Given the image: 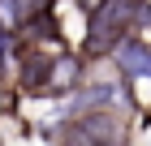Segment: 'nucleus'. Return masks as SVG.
<instances>
[{
	"label": "nucleus",
	"mask_w": 151,
	"mask_h": 146,
	"mask_svg": "<svg viewBox=\"0 0 151 146\" xmlns=\"http://www.w3.org/2000/svg\"><path fill=\"white\" fill-rule=\"evenodd\" d=\"M82 73H86V60L78 56V52H52L43 65V78H39L35 95H73L78 86H86L82 82Z\"/></svg>",
	"instance_id": "7ed1b4c3"
},
{
	"label": "nucleus",
	"mask_w": 151,
	"mask_h": 146,
	"mask_svg": "<svg viewBox=\"0 0 151 146\" xmlns=\"http://www.w3.org/2000/svg\"><path fill=\"white\" fill-rule=\"evenodd\" d=\"M4 9H9V17H13V26H22L30 13H39V9H52V0H4Z\"/></svg>",
	"instance_id": "39448f33"
},
{
	"label": "nucleus",
	"mask_w": 151,
	"mask_h": 146,
	"mask_svg": "<svg viewBox=\"0 0 151 146\" xmlns=\"http://www.w3.org/2000/svg\"><path fill=\"white\" fill-rule=\"evenodd\" d=\"M60 146H129V120L116 108H82L60 125Z\"/></svg>",
	"instance_id": "f03ea898"
},
{
	"label": "nucleus",
	"mask_w": 151,
	"mask_h": 146,
	"mask_svg": "<svg viewBox=\"0 0 151 146\" xmlns=\"http://www.w3.org/2000/svg\"><path fill=\"white\" fill-rule=\"evenodd\" d=\"M116 69L125 73L129 82H138V78H151V43H142V39H121L112 52Z\"/></svg>",
	"instance_id": "20e7f679"
},
{
	"label": "nucleus",
	"mask_w": 151,
	"mask_h": 146,
	"mask_svg": "<svg viewBox=\"0 0 151 146\" xmlns=\"http://www.w3.org/2000/svg\"><path fill=\"white\" fill-rule=\"evenodd\" d=\"M138 17V0H104L99 9L86 13V39H82V60L112 56L116 43L129 39V26Z\"/></svg>",
	"instance_id": "f257e3e1"
}]
</instances>
